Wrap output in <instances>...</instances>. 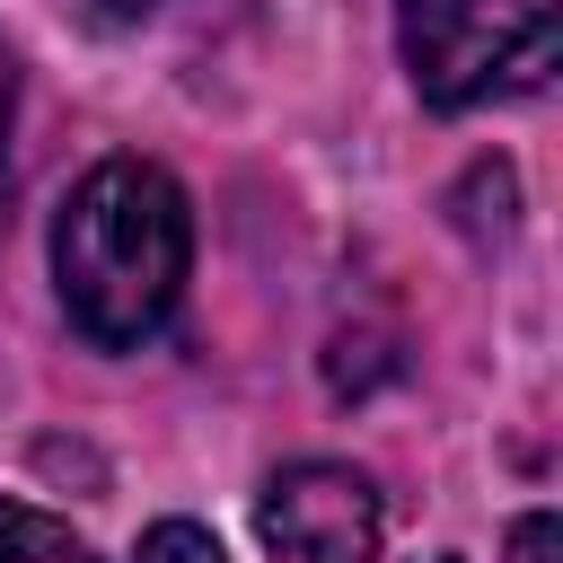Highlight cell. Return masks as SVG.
<instances>
[{"instance_id": "obj_1", "label": "cell", "mask_w": 563, "mask_h": 563, "mask_svg": "<svg viewBox=\"0 0 563 563\" xmlns=\"http://www.w3.org/2000/svg\"><path fill=\"white\" fill-rule=\"evenodd\" d=\"M185 273H194V202L158 158H106L70 185L53 220V290L97 352H141L150 334H167Z\"/></svg>"}, {"instance_id": "obj_2", "label": "cell", "mask_w": 563, "mask_h": 563, "mask_svg": "<svg viewBox=\"0 0 563 563\" xmlns=\"http://www.w3.org/2000/svg\"><path fill=\"white\" fill-rule=\"evenodd\" d=\"M396 44L422 106L466 114L554 79L563 0H396Z\"/></svg>"}, {"instance_id": "obj_3", "label": "cell", "mask_w": 563, "mask_h": 563, "mask_svg": "<svg viewBox=\"0 0 563 563\" xmlns=\"http://www.w3.org/2000/svg\"><path fill=\"white\" fill-rule=\"evenodd\" d=\"M255 528L282 563H378V537H387V510H378V484L343 457H299L264 484L255 501Z\"/></svg>"}, {"instance_id": "obj_4", "label": "cell", "mask_w": 563, "mask_h": 563, "mask_svg": "<svg viewBox=\"0 0 563 563\" xmlns=\"http://www.w3.org/2000/svg\"><path fill=\"white\" fill-rule=\"evenodd\" d=\"M0 563H97V554H88V537L70 519L0 493Z\"/></svg>"}, {"instance_id": "obj_5", "label": "cell", "mask_w": 563, "mask_h": 563, "mask_svg": "<svg viewBox=\"0 0 563 563\" xmlns=\"http://www.w3.org/2000/svg\"><path fill=\"white\" fill-rule=\"evenodd\" d=\"M132 563H229V554H220V537H211L202 519H158Z\"/></svg>"}, {"instance_id": "obj_6", "label": "cell", "mask_w": 563, "mask_h": 563, "mask_svg": "<svg viewBox=\"0 0 563 563\" xmlns=\"http://www.w3.org/2000/svg\"><path fill=\"white\" fill-rule=\"evenodd\" d=\"M545 554H554V510H528L510 528V563H545Z\"/></svg>"}, {"instance_id": "obj_7", "label": "cell", "mask_w": 563, "mask_h": 563, "mask_svg": "<svg viewBox=\"0 0 563 563\" xmlns=\"http://www.w3.org/2000/svg\"><path fill=\"white\" fill-rule=\"evenodd\" d=\"M9 97H18V70H9V53H0V185H9Z\"/></svg>"}, {"instance_id": "obj_8", "label": "cell", "mask_w": 563, "mask_h": 563, "mask_svg": "<svg viewBox=\"0 0 563 563\" xmlns=\"http://www.w3.org/2000/svg\"><path fill=\"white\" fill-rule=\"evenodd\" d=\"M431 563H457V554H431Z\"/></svg>"}]
</instances>
